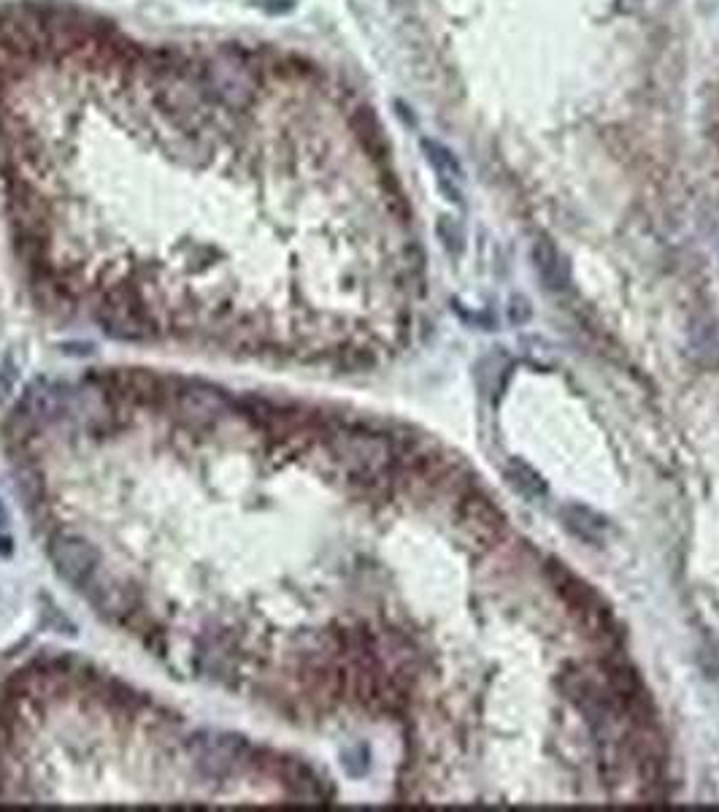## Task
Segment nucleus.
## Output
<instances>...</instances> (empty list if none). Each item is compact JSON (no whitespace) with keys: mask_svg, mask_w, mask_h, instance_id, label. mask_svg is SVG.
<instances>
[{"mask_svg":"<svg viewBox=\"0 0 719 812\" xmlns=\"http://www.w3.org/2000/svg\"><path fill=\"white\" fill-rule=\"evenodd\" d=\"M49 561L65 583L85 588L98 567V550L81 536L57 534L49 542Z\"/></svg>","mask_w":719,"mask_h":812,"instance_id":"nucleus-1","label":"nucleus"},{"mask_svg":"<svg viewBox=\"0 0 719 812\" xmlns=\"http://www.w3.org/2000/svg\"><path fill=\"white\" fill-rule=\"evenodd\" d=\"M197 770L208 777H224L246 756V743L233 734H197L190 745Z\"/></svg>","mask_w":719,"mask_h":812,"instance_id":"nucleus-2","label":"nucleus"},{"mask_svg":"<svg viewBox=\"0 0 719 812\" xmlns=\"http://www.w3.org/2000/svg\"><path fill=\"white\" fill-rule=\"evenodd\" d=\"M177 409L187 422L195 426H211L228 415V398L211 388H184L177 396Z\"/></svg>","mask_w":719,"mask_h":812,"instance_id":"nucleus-3","label":"nucleus"},{"mask_svg":"<svg viewBox=\"0 0 719 812\" xmlns=\"http://www.w3.org/2000/svg\"><path fill=\"white\" fill-rule=\"evenodd\" d=\"M336 449L342 455V460H347L349 469L358 471H376L387 460V444L382 439L352 436V433H347V436H338Z\"/></svg>","mask_w":719,"mask_h":812,"instance_id":"nucleus-4","label":"nucleus"},{"mask_svg":"<svg viewBox=\"0 0 719 812\" xmlns=\"http://www.w3.org/2000/svg\"><path fill=\"white\" fill-rule=\"evenodd\" d=\"M422 152H425L427 163H431L433 172H436L438 185H441V188H444V193H449L447 199L454 201V203H460V193H458V190H454V182H458V179H460V163H458V157H454L452 152L447 150V147L438 144V141H431V139L422 141Z\"/></svg>","mask_w":719,"mask_h":812,"instance_id":"nucleus-5","label":"nucleus"},{"mask_svg":"<svg viewBox=\"0 0 719 812\" xmlns=\"http://www.w3.org/2000/svg\"><path fill=\"white\" fill-rule=\"evenodd\" d=\"M534 261H536V268H539L543 284H547L549 290L568 288V279H570L568 266H565V257L560 255V250L552 244V241H547V239L536 241Z\"/></svg>","mask_w":719,"mask_h":812,"instance_id":"nucleus-6","label":"nucleus"},{"mask_svg":"<svg viewBox=\"0 0 719 812\" xmlns=\"http://www.w3.org/2000/svg\"><path fill=\"white\" fill-rule=\"evenodd\" d=\"M565 525H568L581 542H587V545H601V542L606 540L608 531V523L603 515H598L595 509L576 507V504L565 509Z\"/></svg>","mask_w":719,"mask_h":812,"instance_id":"nucleus-7","label":"nucleus"},{"mask_svg":"<svg viewBox=\"0 0 719 812\" xmlns=\"http://www.w3.org/2000/svg\"><path fill=\"white\" fill-rule=\"evenodd\" d=\"M506 480H509V485L519 493V496L530 498V502L543 498L549 491L547 482H543L528 464H523V460H512V464L506 466Z\"/></svg>","mask_w":719,"mask_h":812,"instance_id":"nucleus-8","label":"nucleus"},{"mask_svg":"<svg viewBox=\"0 0 719 812\" xmlns=\"http://www.w3.org/2000/svg\"><path fill=\"white\" fill-rule=\"evenodd\" d=\"M103 331H108L117 339H141L144 337V326L141 320H136L133 309L125 306H112V309L103 315Z\"/></svg>","mask_w":719,"mask_h":812,"instance_id":"nucleus-9","label":"nucleus"},{"mask_svg":"<svg viewBox=\"0 0 719 812\" xmlns=\"http://www.w3.org/2000/svg\"><path fill=\"white\" fill-rule=\"evenodd\" d=\"M438 236H441L444 246H447L452 255H460V252H463V233H460V228L449 217H444L441 223H438Z\"/></svg>","mask_w":719,"mask_h":812,"instance_id":"nucleus-10","label":"nucleus"},{"mask_svg":"<svg viewBox=\"0 0 719 812\" xmlns=\"http://www.w3.org/2000/svg\"><path fill=\"white\" fill-rule=\"evenodd\" d=\"M530 304L528 299H523V295H512V301H509V320L514 322V326H525V322L530 320Z\"/></svg>","mask_w":719,"mask_h":812,"instance_id":"nucleus-11","label":"nucleus"},{"mask_svg":"<svg viewBox=\"0 0 719 812\" xmlns=\"http://www.w3.org/2000/svg\"><path fill=\"white\" fill-rule=\"evenodd\" d=\"M11 550V534H9V512H5L3 502H0V553Z\"/></svg>","mask_w":719,"mask_h":812,"instance_id":"nucleus-12","label":"nucleus"}]
</instances>
